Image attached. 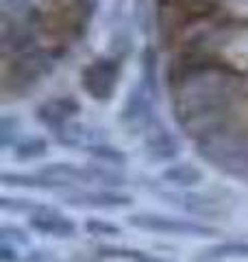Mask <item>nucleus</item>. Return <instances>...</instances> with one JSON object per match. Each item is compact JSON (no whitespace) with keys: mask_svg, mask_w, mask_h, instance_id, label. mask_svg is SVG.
Segmentation results:
<instances>
[{"mask_svg":"<svg viewBox=\"0 0 248 262\" xmlns=\"http://www.w3.org/2000/svg\"><path fill=\"white\" fill-rule=\"evenodd\" d=\"M196 151L222 173L248 179V136L233 129L229 122L196 138Z\"/></svg>","mask_w":248,"mask_h":262,"instance_id":"nucleus-1","label":"nucleus"},{"mask_svg":"<svg viewBox=\"0 0 248 262\" xmlns=\"http://www.w3.org/2000/svg\"><path fill=\"white\" fill-rule=\"evenodd\" d=\"M129 223L144 232H159V234H175V236H213L216 227L203 225L192 219H177L163 214H133Z\"/></svg>","mask_w":248,"mask_h":262,"instance_id":"nucleus-2","label":"nucleus"},{"mask_svg":"<svg viewBox=\"0 0 248 262\" xmlns=\"http://www.w3.org/2000/svg\"><path fill=\"white\" fill-rule=\"evenodd\" d=\"M120 66L118 61L103 57V59L92 61L83 72V88L94 101H109L118 85Z\"/></svg>","mask_w":248,"mask_h":262,"instance_id":"nucleus-3","label":"nucleus"},{"mask_svg":"<svg viewBox=\"0 0 248 262\" xmlns=\"http://www.w3.org/2000/svg\"><path fill=\"white\" fill-rule=\"evenodd\" d=\"M65 203L89 210H118L129 208L133 199L124 192L111 190V188H98V190H70V194H65Z\"/></svg>","mask_w":248,"mask_h":262,"instance_id":"nucleus-4","label":"nucleus"},{"mask_svg":"<svg viewBox=\"0 0 248 262\" xmlns=\"http://www.w3.org/2000/svg\"><path fill=\"white\" fill-rule=\"evenodd\" d=\"M179 138L172 134L168 127L161 122H153L146 129V140H144V153L151 162H172L179 155Z\"/></svg>","mask_w":248,"mask_h":262,"instance_id":"nucleus-5","label":"nucleus"},{"mask_svg":"<svg viewBox=\"0 0 248 262\" xmlns=\"http://www.w3.org/2000/svg\"><path fill=\"white\" fill-rule=\"evenodd\" d=\"M29 225L39 234L57 236V238H70V236L77 234V223L70 216L61 214L57 208L44 206V203L37 212L29 214Z\"/></svg>","mask_w":248,"mask_h":262,"instance_id":"nucleus-6","label":"nucleus"},{"mask_svg":"<svg viewBox=\"0 0 248 262\" xmlns=\"http://www.w3.org/2000/svg\"><path fill=\"white\" fill-rule=\"evenodd\" d=\"M55 138H57V142L59 144L70 146V149H81L85 153L92 149V146L101 144V142H107V138L98 129L81 125V122H74V120H70L68 125H63L61 129H57Z\"/></svg>","mask_w":248,"mask_h":262,"instance_id":"nucleus-7","label":"nucleus"},{"mask_svg":"<svg viewBox=\"0 0 248 262\" xmlns=\"http://www.w3.org/2000/svg\"><path fill=\"white\" fill-rule=\"evenodd\" d=\"M81 110V105L70 96H61V98H53V101H46L41 107L37 110V118L41 125H46L48 129H61L63 125L77 116Z\"/></svg>","mask_w":248,"mask_h":262,"instance_id":"nucleus-8","label":"nucleus"},{"mask_svg":"<svg viewBox=\"0 0 248 262\" xmlns=\"http://www.w3.org/2000/svg\"><path fill=\"white\" fill-rule=\"evenodd\" d=\"M165 199H170V203H175V206L183 208L185 212L196 216H218L225 212L218 199L201 192H172V194H165Z\"/></svg>","mask_w":248,"mask_h":262,"instance_id":"nucleus-9","label":"nucleus"},{"mask_svg":"<svg viewBox=\"0 0 248 262\" xmlns=\"http://www.w3.org/2000/svg\"><path fill=\"white\" fill-rule=\"evenodd\" d=\"M203 170L198 166H192L187 162H177V164H170V166L163 168L161 179L168 182L170 186H177V188H192L198 186L203 182Z\"/></svg>","mask_w":248,"mask_h":262,"instance_id":"nucleus-10","label":"nucleus"},{"mask_svg":"<svg viewBox=\"0 0 248 262\" xmlns=\"http://www.w3.org/2000/svg\"><path fill=\"white\" fill-rule=\"evenodd\" d=\"M48 153V142L41 136H31L18 140L13 144V158L20 162H31V160H39Z\"/></svg>","mask_w":248,"mask_h":262,"instance_id":"nucleus-11","label":"nucleus"},{"mask_svg":"<svg viewBox=\"0 0 248 262\" xmlns=\"http://www.w3.org/2000/svg\"><path fill=\"white\" fill-rule=\"evenodd\" d=\"M96 162L101 164H107V166H122L124 162H127V155H124L120 149H115V146H111L109 142H101L92 146V149L87 151Z\"/></svg>","mask_w":248,"mask_h":262,"instance_id":"nucleus-12","label":"nucleus"},{"mask_svg":"<svg viewBox=\"0 0 248 262\" xmlns=\"http://www.w3.org/2000/svg\"><path fill=\"white\" fill-rule=\"evenodd\" d=\"M207 258H248V243L244 241H227L211 247L205 253Z\"/></svg>","mask_w":248,"mask_h":262,"instance_id":"nucleus-13","label":"nucleus"},{"mask_svg":"<svg viewBox=\"0 0 248 262\" xmlns=\"http://www.w3.org/2000/svg\"><path fill=\"white\" fill-rule=\"evenodd\" d=\"M0 208L5 212H18V214H33L41 208V203L29 201V199H11V196H3L0 199Z\"/></svg>","mask_w":248,"mask_h":262,"instance_id":"nucleus-14","label":"nucleus"},{"mask_svg":"<svg viewBox=\"0 0 248 262\" xmlns=\"http://www.w3.org/2000/svg\"><path fill=\"white\" fill-rule=\"evenodd\" d=\"M83 229L92 236H118L120 234L118 225L109 223V221H103V219H87Z\"/></svg>","mask_w":248,"mask_h":262,"instance_id":"nucleus-15","label":"nucleus"},{"mask_svg":"<svg viewBox=\"0 0 248 262\" xmlns=\"http://www.w3.org/2000/svg\"><path fill=\"white\" fill-rule=\"evenodd\" d=\"M0 243H9V245H13V247H22V245L29 243V236L22 227L3 225L0 227Z\"/></svg>","mask_w":248,"mask_h":262,"instance_id":"nucleus-16","label":"nucleus"},{"mask_svg":"<svg viewBox=\"0 0 248 262\" xmlns=\"http://www.w3.org/2000/svg\"><path fill=\"white\" fill-rule=\"evenodd\" d=\"M18 129H20L18 120H13L9 116L3 118V122H0V144H3L5 149H9L11 144L18 142V134H15Z\"/></svg>","mask_w":248,"mask_h":262,"instance_id":"nucleus-17","label":"nucleus"},{"mask_svg":"<svg viewBox=\"0 0 248 262\" xmlns=\"http://www.w3.org/2000/svg\"><path fill=\"white\" fill-rule=\"evenodd\" d=\"M0 260L3 262H18L20 260L18 247H13L9 243H0Z\"/></svg>","mask_w":248,"mask_h":262,"instance_id":"nucleus-18","label":"nucleus"},{"mask_svg":"<svg viewBox=\"0 0 248 262\" xmlns=\"http://www.w3.org/2000/svg\"><path fill=\"white\" fill-rule=\"evenodd\" d=\"M27 262H55V258L48 256V253H41V251H33L27 258Z\"/></svg>","mask_w":248,"mask_h":262,"instance_id":"nucleus-19","label":"nucleus"}]
</instances>
